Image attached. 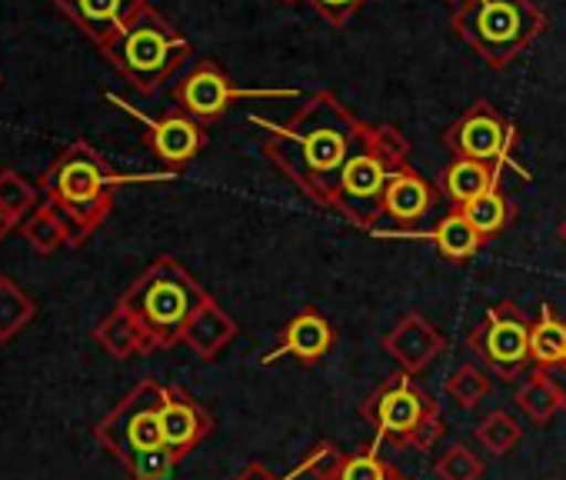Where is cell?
<instances>
[{"label": "cell", "instance_id": "6da1fadb", "mask_svg": "<svg viewBox=\"0 0 566 480\" xmlns=\"http://www.w3.org/2000/svg\"><path fill=\"white\" fill-rule=\"evenodd\" d=\"M250 121L266 134V160L324 210H334L340 174L374 131L354 117L350 107H344L331 91L314 94L287 124H270L263 117Z\"/></svg>", "mask_w": 566, "mask_h": 480}, {"label": "cell", "instance_id": "7a4b0ae2", "mask_svg": "<svg viewBox=\"0 0 566 480\" xmlns=\"http://www.w3.org/2000/svg\"><path fill=\"white\" fill-rule=\"evenodd\" d=\"M167 384L144 377L137 380L114 410L94 427V440L127 467L130 480H170L177 470V457L164 444L160 407Z\"/></svg>", "mask_w": 566, "mask_h": 480}, {"label": "cell", "instance_id": "3957f363", "mask_svg": "<svg viewBox=\"0 0 566 480\" xmlns=\"http://www.w3.org/2000/svg\"><path fill=\"white\" fill-rule=\"evenodd\" d=\"M210 294L193 281V274L174 261V258H157L117 301L144 331L150 354L170 351L184 341V331L190 317L203 307Z\"/></svg>", "mask_w": 566, "mask_h": 480}, {"label": "cell", "instance_id": "277c9868", "mask_svg": "<svg viewBox=\"0 0 566 480\" xmlns=\"http://www.w3.org/2000/svg\"><path fill=\"white\" fill-rule=\"evenodd\" d=\"M134 177H120L91 144L77 140L41 174V187L48 194V204H54L71 230H74V248L107 220L114 207L117 187H124Z\"/></svg>", "mask_w": 566, "mask_h": 480}, {"label": "cell", "instance_id": "5b68a950", "mask_svg": "<svg viewBox=\"0 0 566 480\" xmlns=\"http://www.w3.org/2000/svg\"><path fill=\"white\" fill-rule=\"evenodd\" d=\"M104 58L140 94H157L190 58L187 38L154 8H144L114 41L104 44Z\"/></svg>", "mask_w": 566, "mask_h": 480}, {"label": "cell", "instance_id": "8992f818", "mask_svg": "<svg viewBox=\"0 0 566 480\" xmlns=\"http://www.w3.org/2000/svg\"><path fill=\"white\" fill-rule=\"evenodd\" d=\"M360 417L377 430V440L394 444L397 450H433L447 434L440 404L410 377L394 374L380 380L360 404Z\"/></svg>", "mask_w": 566, "mask_h": 480}, {"label": "cell", "instance_id": "52a82bcc", "mask_svg": "<svg viewBox=\"0 0 566 480\" xmlns=\"http://www.w3.org/2000/svg\"><path fill=\"white\" fill-rule=\"evenodd\" d=\"M453 28L486 64L506 67L546 28V18L533 0H463Z\"/></svg>", "mask_w": 566, "mask_h": 480}, {"label": "cell", "instance_id": "ba28073f", "mask_svg": "<svg viewBox=\"0 0 566 480\" xmlns=\"http://www.w3.org/2000/svg\"><path fill=\"white\" fill-rule=\"evenodd\" d=\"M530 327L533 321L523 314L516 301H500L470 331L467 347L480 361V367L513 384L530 367Z\"/></svg>", "mask_w": 566, "mask_h": 480}, {"label": "cell", "instance_id": "9c48e42d", "mask_svg": "<svg viewBox=\"0 0 566 480\" xmlns=\"http://www.w3.org/2000/svg\"><path fill=\"white\" fill-rule=\"evenodd\" d=\"M387 180H390V170L377 157V150H374V131H370L367 144L347 160V167L340 174L334 213H340L347 223H354L360 230H377V220L384 213Z\"/></svg>", "mask_w": 566, "mask_h": 480}, {"label": "cell", "instance_id": "30bf717a", "mask_svg": "<svg viewBox=\"0 0 566 480\" xmlns=\"http://www.w3.org/2000/svg\"><path fill=\"white\" fill-rule=\"evenodd\" d=\"M443 144L453 157H463V160H483V164H493V167H513L520 177H530V170H523L510 150H513V127L486 104H473L447 134H443Z\"/></svg>", "mask_w": 566, "mask_h": 480}, {"label": "cell", "instance_id": "8fae6325", "mask_svg": "<svg viewBox=\"0 0 566 480\" xmlns=\"http://www.w3.org/2000/svg\"><path fill=\"white\" fill-rule=\"evenodd\" d=\"M243 97H294V91H240L230 84V77L210 64V61H200L193 71H187L177 87H174V101H177V111H184L187 117L193 121H217L233 101H243Z\"/></svg>", "mask_w": 566, "mask_h": 480}, {"label": "cell", "instance_id": "7c38bea8", "mask_svg": "<svg viewBox=\"0 0 566 480\" xmlns=\"http://www.w3.org/2000/svg\"><path fill=\"white\" fill-rule=\"evenodd\" d=\"M160 430H164L167 450L177 460H187L213 434V417L180 384H167L164 407H160Z\"/></svg>", "mask_w": 566, "mask_h": 480}, {"label": "cell", "instance_id": "4fadbf2b", "mask_svg": "<svg viewBox=\"0 0 566 480\" xmlns=\"http://www.w3.org/2000/svg\"><path fill=\"white\" fill-rule=\"evenodd\" d=\"M334 344H337L334 324H331L317 307H304L301 314H294V317L287 321V327L280 331L276 347H273L270 354H263L260 364L270 367V364H276L280 357H294L297 364L314 367V364H321V361L334 351Z\"/></svg>", "mask_w": 566, "mask_h": 480}, {"label": "cell", "instance_id": "5bb4252c", "mask_svg": "<svg viewBox=\"0 0 566 480\" xmlns=\"http://www.w3.org/2000/svg\"><path fill=\"white\" fill-rule=\"evenodd\" d=\"M384 351L397 361V367L403 374L417 377V374H423L447 351V341H443V334L423 314L410 311L384 337Z\"/></svg>", "mask_w": 566, "mask_h": 480}, {"label": "cell", "instance_id": "9a60e30c", "mask_svg": "<svg viewBox=\"0 0 566 480\" xmlns=\"http://www.w3.org/2000/svg\"><path fill=\"white\" fill-rule=\"evenodd\" d=\"M140 117V114H137ZM147 144L150 150L157 154V160L167 167V170H184L207 144V134L200 127V121L187 117L184 111H174V114H164L157 121H147Z\"/></svg>", "mask_w": 566, "mask_h": 480}, {"label": "cell", "instance_id": "2e32d148", "mask_svg": "<svg viewBox=\"0 0 566 480\" xmlns=\"http://www.w3.org/2000/svg\"><path fill=\"white\" fill-rule=\"evenodd\" d=\"M54 4L91 41L104 48L147 8V0H54Z\"/></svg>", "mask_w": 566, "mask_h": 480}, {"label": "cell", "instance_id": "e0dca14e", "mask_svg": "<svg viewBox=\"0 0 566 480\" xmlns=\"http://www.w3.org/2000/svg\"><path fill=\"white\" fill-rule=\"evenodd\" d=\"M437 204V190L417 174V170H397L387 180L384 190V213L394 217L397 223H417L420 217H427Z\"/></svg>", "mask_w": 566, "mask_h": 480}, {"label": "cell", "instance_id": "ac0fdd59", "mask_svg": "<svg viewBox=\"0 0 566 480\" xmlns=\"http://www.w3.org/2000/svg\"><path fill=\"white\" fill-rule=\"evenodd\" d=\"M237 337V321L213 301L207 298L203 307L190 317L187 331H184V341L200 361H217V354Z\"/></svg>", "mask_w": 566, "mask_h": 480}, {"label": "cell", "instance_id": "d6986e66", "mask_svg": "<svg viewBox=\"0 0 566 480\" xmlns=\"http://www.w3.org/2000/svg\"><path fill=\"white\" fill-rule=\"evenodd\" d=\"M440 187H443V197H447L457 210H463L467 204H473V200L483 197L486 190L500 187V167L483 164V160H463V157H457V160L443 170Z\"/></svg>", "mask_w": 566, "mask_h": 480}, {"label": "cell", "instance_id": "ffe728a7", "mask_svg": "<svg viewBox=\"0 0 566 480\" xmlns=\"http://www.w3.org/2000/svg\"><path fill=\"white\" fill-rule=\"evenodd\" d=\"M530 364L549 374L566 364V321L549 304L539 307V317L530 327Z\"/></svg>", "mask_w": 566, "mask_h": 480}, {"label": "cell", "instance_id": "44dd1931", "mask_svg": "<svg viewBox=\"0 0 566 480\" xmlns=\"http://www.w3.org/2000/svg\"><path fill=\"white\" fill-rule=\"evenodd\" d=\"M94 341H97L114 361H130V357H147V354H150V344H147L140 324H137L124 307H114V311L94 327Z\"/></svg>", "mask_w": 566, "mask_h": 480}, {"label": "cell", "instance_id": "7402d4cb", "mask_svg": "<svg viewBox=\"0 0 566 480\" xmlns=\"http://www.w3.org/2000/svg\"><path fill=\"white\" fill-rule=\"evenodd\" d=\"M513 400H516L520 414H523L530 424L543 427V424H549L553 414L563 407V390H559V384H556V377H553L549 371L533 367L530 377L520 384V390H516Z\"/></svg>", "mask_w": 566, "mask_h": 480}, {"label": "cell", "instance_id": "603a6c76", "mask_svg": "<svg viewBox=\"0 0 566 480\" xmlns=\"http://www.w3.org/2000/svg\"><path fill=\"white\" fill-rule=\"evenodd\" d=\"M24 240L41 254V258H51L57 254L64 244H74V230L67 223V217L54 207V204H41L21 227Z\"/></svg>", "mask_w": 566, "mask_h": 480}, {"label": "cell", "instance_id": "cb8c5ba5", "mask_svg": "<svg viewBox=\"0 0 566 480\" xmlns=\"http://www.w3.org/2000/svg\"><path fill=\"white\" fill-rule=\"evenodd\" d=\"M430 240L447 261H470L483 248V237L476 233V227L460 210L440 217L437 227L430 230Z\"/></svg>", "mask_w": 566, "mask_h": 480}, {"label": "cell", "instance_id": "d4e9b609", "mask_svg": "<svg viewBox=\"0 0 566 480\" xmlns=\"http://www.w3.org/2000/svg\"><path fill=\"white\" fill-rule=\"evenodd\" d=\"M34 314H38L34 298L18 281L0 274V344L14 341L34 321Z\"/></svg>", "mask_w": 566, "mask_h": 480}, {"label": "cell", "instance_id": "484cf974", "mask_svg": "<svg viewBox=\"0 0 566 480\" xmlns=\"http://www.w3.org/2000/svg\"><path fill=\"white\" fill-rule=\"evenodd\" d=\"M443 394H447L460 410H473L480 400H486V397L493 394L490 371L480 367V364H463V367H457V371L447 377Z\"/></svg>", "mask_w": 566, "mask_h": 480}, {"label": "cell", "instance_id": "4316f807", "mask_svg": "<svg viewBox=\"0 0 566 480\" xmlns=\"http://www.w3.org/2000/svg\"><path fill=\"white\" fill-rule=\"evenodd\" d=\"M337 480H410L403 470H397L390 460L380 457V440L354 450L350 457H344L340 477Z\"/></svg>", "mask_w": 566, "mask_h": 480}, {"label": "cell", "instance_id": "83f0119b", "mask_svg": "<svg viewBox=\"0 0 566 480\" xmlns=\"http://www.w3.org/2000/svg\"><path fill=\"white\" fill-rule=\"evenodd\" d=\"M520 440H523V427L506 410H493L476 424V444L493 457H506Z\"/></svg>", "mask_w": 566, "mask_h": 480}, {"label": "cell", "instance_id": "f1b7e54d", "mask_svg": "<svg viewBox=\"0 0 566 480\" xmlns=\"http://www.w3.org/2000/svg\"><path fill=\"white\" fill-rule=\"evenodd\" d=\"M460 213H463V217L476 227V233L486 240V237H493V233H500V230L506 227L510 207H506L500 187H493V190H486L483 197H476L473 204H467Z\"/></svg>", "mask_w": 566, "mask_h": 480}, {"label": "cell", "instance_id": "f546056e", "mask_svg": "<svg viewBox=\"0 0 566 480\" xmlns=\"http://www.w3.org/2000/svg\"><path fill=\"white\" fill-rule=\"evenodd\" d=\"M433 473L440 480H483L486 467H483L480 453H473L467 444H453L433 460Z\"/></svg>", "mask_w": 566, "mask_h": 480}, {"label": "cell", "instance_id": "4dcf8cb0", "mask_svg": "<svg viewBox=\"0 0 566 480\" xmlns=\"http://www.w3.org/2000/svg\"><path fill=\"white\" fill-rule=\"evenodd\" d=\"M34 204H38V187L24 174H18L11 167L0 170V207L21 220L24 213L34 210Z\"/></svg>", "mask_w": 566, "mask_h": 480}, {"label": "cell", "instance_id": "1f68e13d", "mask_svg": "<svg viewBox=\"0 0 566 480\" xmlns=\"http://www.w3.org/2000/svg\"><path fill=\"white\" fill-rule=\"evenodd\" d=\"M374 150H377V157L384 160V167H387L390 174L407 170V160H410V140H407L394 124L374 127Z\"/></svg>", "mask_w": 566, "mask_h": 480}, {"label": "cell", "instance_id": "d6a6232c", "mask_svg": "<svg viewBox=\"0 0 566 480\" xmlns=\"http://www.w3.org/2000/svg\"><path fill=\"white\" fill-rule=\"evenodd\" d=\"M344 457H347V453H340L337 444L321 440V444L307 453V460H304L301 467H304V473H311L314 480H337V477H340V467H344Z\"/></svg>", "mask_w": 566, "mask_h": 480}, {"label": "cell", "instance_id": "836d02e7", "mask_svg": "<svg viewBox=\"0 0 566 480\" xmlns=\"http://www.w3.org/2000/svg\"><path fill=\"white\" fill-rule=\"evenodd\" d=\"M311 4H314L334 28H344L347 18L360 8V0H311Z\"/></svg>", "mask_w": 566, "mask_h": 480}, {"label": "cell", "instance_id": "e575fe53", "mask_svg": "<svg viewBox=\"0 0 566 480\" xmlns=\"http://www.w3.org/2000/svg\"><path fill=\"white\" fill-rule=\"evenodd\" d=\"M301 473H304V467L297 463V467H294V470H291L287 477H276V473H273V470H270L266 463L253 460V463H247V467H243V470H240V473H237L233 480H294V477H301Z\"/></svg>", "mask_w": 566, "mask_h": 480}, {"label": "cell", "instance_id": "d590c367", "mask_svg": "<svg viewBox=\"0 0 566 480\" xmlns=\"http://www.w3.org/2000/svg\"><path fill=\"white\" fill-rule=\"evenodd\" d=\"M18 223H21L18 217H11V213H8L4 207H0V240H4V237H8V233H11V230L18 227Z\"/></svg>", "mask_w": 566, "mask_h": 480}, {"label": "cell", "instance_id": "8d00e7d4", "mask_svg": "<svg viewBox=\"0 0 566 480\" xmlns=\"http://www.w3.org/2000/svg\"><path fill=\"white\" fill-rule=\"evenodd\" d=\"M559 374H563V377H559L556 384H559V390H563V410H566V364L559 367Z\"/></svg>", "mask_w": 566, "mask_h": 480}, {"label": "cell", "instance_id": "74e56055", "mask_svg": "<svg viewBox=\"0 0 566 480\" xmlns=\"http://www.w3.org/2000/svg\"><path fill=\"white\" fill-rule=\"evenodd\" d=\"M559 240L566 244V217H563V223H559Z\"/></svg>", "mask_w": 566, "mask_h": 480}, {"label": "cell", "instance_id": "f35d334b", "mask_svg": "<svg viewBox=\"0 0 566 480\" xmlns=\"http://www.w3.org/2000/svg\"><path fill=\"white\" fill-rule=\"evenodd\" d=\"M447 4H453V8H460V4H463V0H447Z\"/></svg>", "mask_w": 566, "mask_h": 480}, {"label": "cell", "instance_id": "ab89813d", "mask_svg": "<svg viewBox=\"0 0 566 480\" xmlns=\"http://www.w3.org/2000/svg\"><path fill=\"white\" fill-rule=\"evenodd\" d=\"M283 4H297V0H283Z\"/></svg>", "mask_w": 566, "mask_h": 480}]
</instances>
